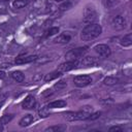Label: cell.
<instances>
[{
  "mask_svg": "<svg viewBox=\"0 0 132 132\" xmlns=\"http://www.w3.org/2000/svg\"><path fill=\"white\" fill-rule=\"evenodd\" d=\"M102 32V28L97 23L88 24L80 32V38L85 41H90L97 38Z\"/></svg>",
  "mask_w": 132,
  "mask_h": 132,
  "instance_id": "obj_1",
  "label": "cell"
},
{
  "mask_svg": "<svg viewBox=\"0 0 132 132\" xmlns=\"http://www.w3.org/2000/svg\"><path fill=\"white\" fill-rule=\"evenodd\" d=\"M97 19H98V13L96 8L93 5L88 4L84 9V22L87 24H91V23H95Z\"/></svg>",
  "mask_w": 132,
  "mask_h": 132,
  "instance_id": "obj_2",
  "label": "cell"
},
{
  "mask_svg": "<svg viewBox=\"0 0 132 132\" xmlns=\"http://www.w3.org/2000/svg\"><path fill=\"white\" fill-rule=\"evenodd\" d=\"M90 113L80 110V111H67L64 113V118L66 121L68 122H74V121H82V120H87Z\"/></svg>",
  "mask_w": 132,
  "mask_h": 132,
  "instance_id": "obj_3",
  "label": "cell"
},
{
  "mask_svg": "<svg viewBox=\"0 0 132 132\" xmlns=\"http://www.w3.org/2000/svg\"><path fill=\"white\" fill-rule=\"evenodd\" d=\"M87 52V47H77V48H73V50H70L69 52L66 53L65 55V58L69 61H72V60H77L78 58H80L85 53Z\"/></svg>",
  "mask_w": 132,
  "mask_h": 132,
  "instance_id": "obj_4",
  "label": "cell"
},
{
  "mask_svg": "<svg viewBox=\"0 0 132 132\" xmlns=\"http://www.w3.org/2000/svg\"><path fill=\"white\" fill-rule=\"evenodd\" d=\"M127 26V21L124 16L122 15H116L112 20H111V27L113 30H117V31H120V30H123L125 29Z\"/></svg>",
  "mask_w": 132,
  "mask_h": 132,
  "instance_id": "obj_5",
  "label": "cell"
},
{
  "mask_svg": "<svg viewBox=\"0 0 132 132\" xmlns=\"http://www.w3.org/2000/svg\"><path fill=\"white\" fill-rule=\"evenodd\" d=\"M73 82L76 87L84 88L92 82V77L90 75H77L73 78Z\"/></svg>",
  "mask_w": 132,
  "mask_h": 132,
  "instance_id": "obj_6",
  "label": "cell"
},
{
  "mask_svg": "<svg viewBox=\"0 0 132 132\" xmlns=\"http://www.w3.org/2000/svg\"><path fill=\"white\" fill-rule=\"evenodd\" d=\"M94 51L102 58H107L111 54V50L106 44H97L94 46Z\"/></svg>",
  "mask_w": 132,
  "mask_h": 132,
  "instance_id": "obj_7",
  "label": "cell"
},
{
  "mask_svg": "<svg viewBox=\"0 0 132 132\" xmlns=\"http://www.w3.org/2000/svg\"><path fill=\"white\" fill-rule=\"evenodd\" d=\"M77 64H78L77 60H72V61L67 60L65 63H62V64L59 66L58 70H59L60 72H67V71H70V70L74 69V68L77 66Z\"/></svg>",
  "mask_w": 132,
  "mask_h": 132,
  "instance_id": "obj_8",
  "label": "cell"
},
{
  "mask_svg": "<svg viewBox=\"0 0 132 132\" xmlns=\"http://www.w3.org/2000/svg\"><path fill=\"white\" fill-rule=\"evenodd\" d=\"M35 98L32 95H28L22 102V107L24 109H32L35 105Z\"/></svg>",
  "mask_w": 132,
  "mask_h": 132,
  "instance_id": "obj_9",
  "label": "cell"
},
{
  "mask_svg": "<svg viewBox=\"0 0 132 132\" xmlns=\"http://www.w3.org/2000/svg\"><path fill=\"white\" fill-rule=\"evenodd\" d=\"M37 60V56H26V57H18L15 59V64H26L31 63Z\"/></svg>",
  "mask_w": 132,
  "mask_h": 132,
  "instance_id": "obj_10",
  "label": "cell"
},
{
  "mask_svg": "<svg viewBox=\"0 0 132 132\" xmlns=\"http://www.w3.org/2000/svg\"><path fill=\"white\" fill-rule=\"evenodd\" d=\"M99 63V61L94 58V57H85L82 60H81V65L86 66V67H89V66H95Z\"/></svg>",
  "mask_w": 132,
  "mask_h": 132,
  "instance_id": "obj_11",
  "label": "cell"
},
{
  "mask_svg": "<svg viewBox=\"0 0 132 132\" xmlns=\"http://www.w3.org/2000/svg\"><path fill=\"white\" fill-rule=\"evenodd\" d=\"M33 121H34V118H33L32 114H25V116L20 120L19 125H20L21 127H27V126H29Z\"/></svg>",
  "mask_w": 132,
  "mask_h": 132,
  "instance_id": "obj_12",
  "label": "cell"
},
{
  "mask_svg": "<svg viewBox=\"0 0 132 132\" xmlns=\"http://www.w3.org/2000/svg\"><path fill=\"white\" fill-rule=\"evenodd\" d=\"M70 39H71V36H70L69 34H67V33H62V34H60V35L55 39V42H57V43H67V42L70 41Z\"/></svg>",
  "mask_w": 132,
  "mask_h": 132,
  "instance_id": "obj_13",
  "label": "cell"
},
{
  "mask_svg": "<svg viewBox=\"0 0 132 132\" xmlns=\"http://www.w3.org/2000/svg\"><path fill=\"white\" fill-rule=\"evenodd\" d=\"M46 106L48 108H62V107L66 106V101H64V100H56V101H53V102L48 103Z\"/></svg>",
  "mask_w": 132,
  "mask_h": 132,
  "instance_id": "obj_14",
  "label": "cell"
},
{
  "mask_svg": "<svg viewBox=\"0 0 132 132\" xmlns=\"http://www.w3.org/2000/svg\"><path fill=\"white\" fill-rule=\"evenodd\" d=\"M10 76H11L12 79L15 80L16 82H22V81H24V79H25V76H24L23 72H22V71H19V70L11 72Z\"/></svg>",
  "mask_w": 132,
  "mask_h": 132,
  "instance_id": "obj_15",
  "label": "cell"
},
{
  "mask_svg": "<svg viewBox=\"0 0 132 132\" xmlns=\"http://www.w3.org/2000/svg\"><path fill=\"white\" fill-rule=\"evenodd\" d=\"M61 74H62V72H60L59 70L53 71V72H51V73H48V74H46V75L44 76V80H45V81H51V80H54V79L58 78L59 76H61Z\"/></svg>",
  "mask_w": 132,
  "mask_h": 132,
  "instance_id": "obj_16",
  "label": "cell"
},
{
  "mask_svg": "<svg viewBox=\"0 0 132 132\" xmlns=\"http://www.w3.org/2000/svg\"><path fill=\"white\" fill-rule=\"evenodd\" d=\"M121 44L124 46V47H127V46H130L132 44V35L129 33L127 35H125L122 39H121Z\"/></svg>",
  "mask_w": 132,
  "mask_h": 132,
  "instance_id": "obj_17",
  "label": "cell"
},
{
  "mask_svg": "<svg viewBox=\"0 0 132 132\" xmlns=\"http://www.w3.org/2000/svg\"><path fill=\"white\" fill-rule=\"evenodd\" d=\"M29 2H30L29 0H15V1H13L12 6H13V8H23V7L27 6L29 4Z\"/></svg>",
  "mask_w": 132,
  "mask_h": 132,
  "instance_id": "obj_18",
  "label": "cell"
},
{
  "mask_svg": "<svg viewBox=\"0 0 132 132\" xmlns=\"http://www.w3.org/2000/svg\"><path fill=\"white\" fill-rule=\"evenodd\" d=\"M119 81H120L119 78H118V77H114V76H107V77H105L104 80H103V82H104L105 85H107V86L117 85Z\"/></svg>",
  "mask_w": 132,
  "mask_h": 132,
  "instance_id": "obj_19",
  "label": "cell"
},
{
  "mask_svg": "<svg viewBox=\"0 0 132 132\" xmlns=\"http://www.w3.org/2000/svg\"><path fill=\"white\" fill-rule=\"evenodd\" d=\"M12 118H13L12 114H4V116H2V117L0 118V123L4 126V125L8 124V123L12 120Z\"/></svg>",
  "mask_w": 132,
  "mask_h": 132,
  "instance_id": "obj_20",
  "label": "cell"
},
{
  "mask_svg": "<svg viewBox=\"0 0 132 132\" xmlns=\"http://www.w3.org/2000/svg\"><path fill=\"white\" fill-rule=\"evenodd\" d=\"M50 116V108L47 106H43L39 109V117L40 118H46Z\"/></svg>",
  "mask_w": 132,
  "mask_h": 132,
  "instance_id": "obj_21",
  "label": "cell"
},
{
  "mask_svg": "<svg viewBox=\"0 0 132 132\" xmlns=\"http://www.w3.org/2000/svg\"><path fill=\"white\" fill-rule=\"evenodd\" d=\"M118 4H119V0H106L104 2V5L106 8H112Z\"/></svg>",
  "mask_w": 132,
  "mask_h": 132,
  "instance_id": "obj_22",
  "label": "cell"
},
{
  "mask_svg": "<svg viewBox=\"0 0 132 132\" xmlns=\"http://www.w3.org/2000/svg\"><path fill=\"white\" fill-rule=\"evenodd\" d=\"M63 128L60 127V126H51L48 128H46L44 131L45 132H58V131H62Z\"/></svg>",
  "mask_w": 132,
  "mask_h": 132,
  "instance_id": "obj_23",
  "label": "cell"
},
{
  "mask_svg": "<svg viewBox=\"0 0 132 132\" xmlns=\"http://www.w3.org/2000/svg\"><path fill=\"white\" fill-rule=\"evenodd\" d=\"M100 116H101V112H91L90 114H89V117H88V119L87 120H91V121H94V120H96V119H98V118H100Z\"/></svg>",
  "mask_w": 132,
  "mask_h": 132,
  "instance_id": "obj_24",
  "label": "cell"
},
{
  "mask_svg": "<svg viewBox=\"0 0 132 132\" xmlns=\"http://www.w3.org/2000/svg\"><path fill=\"white\" fill-rule=\"evenodd\" d=\"M59 32V28L58 27H53V28H50L48 31H47V36H52V35H55Z\"/></svg>",
  "mask_w": 132,
  "mask_h": 132,
  "instance_id": "obj_25",
  "label": "cell"
},
{
  "mask_svg": "<svg viewBox=\"0 0 132 132\" xmlns=\"http://www.w3.org/2000/svg\"><path fill=\"white\" fill-rule=\"evenodd\" d=\"M66 80H60V81H58V84H56L55 85V88H57L58 90H61V89H64L65 87H66Z\"/></svg>",
  "mask_w": 132,
  "mask_h": 132,
  "instance_id": "obj_26",
  "label": "cell"
},
{
  "mask_svg": "<svg viewBox=\"0 0 132 132\" xmlns=\"http://www.w3.org/2000/svg\"><path fill=\"white\" fill-rule=\"evenodd\" d=\"M109 132H123V128L120 126H112L108 129Z\"/></svg>",
  "mask_w": 132,
  "mask_h": 132,
  "instance_id": "obj_27",
  "label": "cell"
},
{
  "mask_svg": "<svg viewBox=\"0 0 132 132\" xmlns=\"http://www.w3.org/2000/svg\"><path fill=\"white\" fill-rule=\"evenodd\" d=\"M52 95H53V91H52L51 89H47V90L43 91V93L41 94V96H42L43 98H47V97H50V96H52Z\"/></svg>",
  "mask_w": 132,
  "mask_h": 132,
  "instance_id": "obj_28",
  "label": "cell"
},
{
  "mask_svg": "<svg viewBox=\"0 0 132 132\" xmlns=\"http://www.w3.org/2000/svg\"><path fill=\"white\" fill-rule=\"evenodd\" d=\"M81 110H84V111H86L88 113H91V112H93V107L92 106H89V105H86V106L82 107Z\"/></svg>",
  "mask_w": 132,
  "mask_h": 132,
  "instance_id": "obj_29",
  "label": "cell"
},
{
  "mask_svg": "<svg viewBox=\"0 0 132 132\" xmlns=\"http://www.w3.org/2000/svg\"><path fill=\"white\" fill-rule=\"evenodd\" d=\"M69 7H71V3H70V2H66V3H63V4L60 6V8H61V9H68Z\"/></svg>",
  "mask_w": 132,
  "mask_h": 132,
  "instance_id": "obj_30",
  "label": "cell"
},
{
  "mask_svg": "<svg viewBox=\"0 0 132 132\" xmlns=\"http://www.w3.org/2000/svg\"><path fill=\"white\" fill-rule=\"evenodd\" d=\"M4 101H5V96H0V106H2Z\"/></svg>",
  "mask_w": 132,
  "mask_h": 132,
  "instance_id": "obj_31",
  "label": "cell"
},
{
  "mask_svg": "<svg viewBox=\"0 0 132 132\" xmlns=\"http://www.w3.org/2000/svg\"><path fill=\"white\" fill-rule=\"evenodd\" d=\"M5 77V73L3 71H0V78H4Z\"/></svg>",
  "mask_w": 132,
  "mask_h": 132,
  "instance_id": "obj_32",
  "label": "cell"
},
{
  "mask_svg": "<svg viewBox=\"0 0 132 132\" xmlns=\"http://www.w3.org/2000/svg\"><path fill=\"white\" fill-rule=\"evenodd\" d=\"M2 130H3V125L0 123V131H2Z\"/></svg>",
  "mask_w": 132,
  "mask_h": 132,
  "instance_id": "obj_33",
  "label": "cell"
},
{
  "mask_svg": "<svg viewBox=\"0 0 132 132\" xmlns=\"http://www.w3.org/2000/svg\"><path fill=\"white\" fill-rule=\"evenodd\" d=\"M7 1H9V0H0V2H7Z\"/></svg>",
  "mask_w": 132,
  "mask_h": 132,
  "instance_id": "obj_34",
  "label": "cell"
},
{
  "mask_svg": "<svg viewBox=\"0 0 132 132\" xmlns=\"http://www.w3.org/2000/svg\"><path fill=\"white\" fill-rule=\"evenodd\" d=\"M55 1H57V2H60V1H63V0H55Z\"/></svg>",
  "mask_w": 132,
  "mask_h": 132,
  "instance_id": "obj_35",
  "label": "cell"
},
{
  "mask_svg": "<svg viewBox=\"0 0 132 132\" xmlns=\"http://www.w3.org/2000/svg\"><path fill=\"white\" fill-rule=\"evenodd\" d=\"M0 107H1V106H0Z\"/></svg>",
  "mask_w": 132,
  "mask_h": 132,
  "instance_id": "obj_36",
  "label": "cell"
}]
</instances>
